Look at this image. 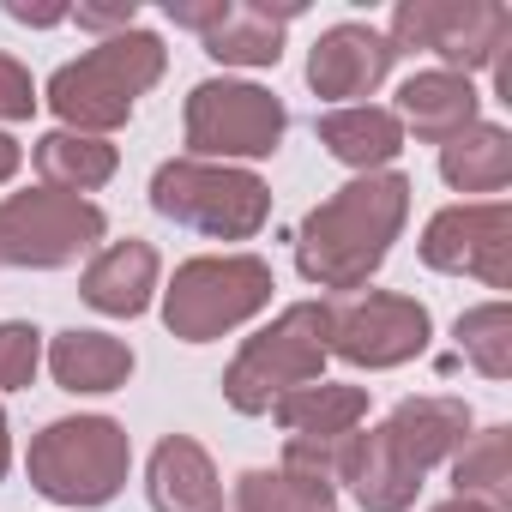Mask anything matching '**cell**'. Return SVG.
<instances>
[{
    "label": "cell",
    "mask_w": 512,
    "mask_h": 512,
    "mask_svg": "<svg viewBox=\"0 0 512 512\" xmlns=\"http://www.w3.org/2000/svg\"><path fill=\"white\" fill-rule=\"evenodd\" d=\"M440 175L458 193H500L512 181V133L494 127V121L464 127L458 139L440 145Z\"/></svg>",
    "instance_id": "obj_22"
},
{
    "label": "cell",
    "mask_w": 512,
    "mask_h": 512,
    "mask_svg": "<svg viewBox=\"0 0 512 512\" xmlns=\"http://www.w3.org/2000/svg\"><path fill=\"white\" fill-rule=\"evenodd\" d=\"M452 488H458V500H476L488 512L512 506V428L506 422L470 434L452 452Z\"/></svg>",
    "instance_id": "obj_23"
},
{
    "label": "cell",
    "mask_w": 512,
    "mask_h": 512,
    "mask_svg": "<svg viewBox=\"0 0 512 512\" xmlns=\"http://www.w3.org/2000/svg\"><path fill=\"white\" fill-rule=\"evenodd\" d=\"M380 428H386L392 446L428 476L440 458H452V452L470 440V404H464V398H440V392H428V398H404Z\"/></svg>",
    "instance_id": "obj_18"
},
{
    "label": "cell",
    "mask_w": 512,
    "mask_h": 512,
    "mask_svg": "<svg viewBox=\"0 0 512 512\" xmlns=\"http://www.w3.org/2000/svg\"><path fill=\"white\" fill-rule=\"evenodd\" d=\"M458 350L476 362V374L506 380L512 374V308L506 302H482V308L458 314Z\"/></svg>",
    "instance_id": "obj_25"
},
{
    "label": "cell",
    "mask_w": 512,
    "mask_h": 512,
    "mask_svg": "<svg viewBox=\"0 0 512 512\" xmlns=\"http://www.w3.org/2000/svg\"><path fill=\"white\" fill-rule=\"evenodd\" d=\"M410 217V181L398 169H374L344 181L302 217L296 235V272L320 290H362L398 241Z\"/></svg>",
    "instance_id": "obj_1"
},
{
    "label": "cell",
    "mask_w": 512,
    "mask_h": 512,
    "mask_svg": "<svg viewBox=\"0 0 512 512\" xmlns=\"http://www.w3.org/2000/svg\"><path fill=\"white\" fill-rule=\"evenodd\" d=\"M302 13V0L284 7H260V0H223V13L199 31L205 55L223 67H278L284 55V25Z\"/></svg>",
    "instance_id": "obj_14"
},
{
    "label": "cell",
    "mask_w": 512,
    "mask_h": 512,
    "mask_svg": "<svg viewBox=\"0 0 512 512\" xmlns=\"http://www.w3.org/2000/svg\"><path fill=\"white\" fill-rule=\"evenodd\" d=\"M392 61H398V49L386 43V31H374V25H332L308 49V85H314V97H332V103L374 97L386 85Z\"/></svg>",
    "instance_id": "obj_12"
},
{
    "label": "cell",
    "mask_w": 512,
    "mask_h": 512,
    "mask_svg": "<svg viewBox=\"0 0 512 512\" xmlns=\"http://www.w3.org/2000/svg\"><path fill=\"white\" fill-rule=\"evenodd\" d=\"M49 374L61 392H121L133 380V344L91 326H67L49 344Z\"/></svg>",
    "instance_id": "obj_19"
},
{
    "label": "cell",
    "mask_w": 512,
    "mask_h": 512,
    "mask_svg": "<svg viewBox=\"0 0 512 512\" xmlns=\"http://www.w3.org/2000/svg\"><path fill=\"white\" fill-rule=\"evenodd\" d=\"M151 512H223V482L211 452L193 434H163L145 470Z\"/></svg>",
    "instance_id": "obj_15"
},
{
    "label": "cell",
    "mask_w": 512,
    "mask_h": 512,
    "mask_svg": "<svg viewBox=\"0 0 512 512\" xmlns=\"http://www.w3.org/2000/svg\"><path fill=\"white\" fill-rule=\"evenodd\" d=\"M272 266L260 253H199V260L175 266L169 290H163V326L181 344H211L235 326H247L253 314L272 308Z\"/></svg>",
    "instance_id": "obj_4"
},
{
    "label": "cell",
    "mask_w": 512,
    "mask_h": 512,
    "mask_svg": "<svg viewBox=\"0 0 512 512\" xmlns=\"http://www.w3.org/2000/svg\"><path fill=\"white\" fill-rule=\"evenodd\" d=\"M151 211L181 223V229H199L211 241H247L272 217V187L235 163L175 157L151 175Z\"/></svg>",
    "instance_id": "obj_6"
},
{
    "label": "cell",
    "mask_w": 512,
    "mask_h": 512,
    "mask_svg": "<svg viewBox=\"0 0 512 512\" xmlns=\"http://www.w3.org/2000/svg\"><path fill=\"white\" fill-rule=\"evenodd\" d=\"M235 512H338V488L320 470H241L235 476Z\"/></svg>",
    "instance_id": "obj_24"
},
{
    "label": "cell",
    "mask_w": 512,
    "mask_h": 512,
    "mask_svg": "<svg viewBox=\"0 0 512 512\" xmlns=\"http://www.w3.org/2000/svg\"><path fill=\"white\" fill-rule=\"evenodd\" d=\"M428 332H434V320L416 296L368 290V296H350L344 308H332L326 350L344 356L350 368H404L428 350Z\"/></svg>",
    "instance_id": "obj_10"
},
{
    "label": "cell",
    "mask_w": 512,
    "mask_h": 512,
    "mask_svg": "<svg viewBox=\"0 0 512 512\" xmlns=\"http://www.w3.org/2000/svg\"><path fill=\"white\" fill-rule=\"evenodd\" d=\"M73 7H31V0H7V19H19V25H61Z\"/></svg>",
    "instance_id": "obj_30"
},
{
    "label": "cell",
    "mask_w": 512,
    "mask_h": 512,
    "mask_svg": "<svg viewBox=\"0 0 512 512\" xmlns=\"http://www.w3.org/2000/svg\"><path fill=\"white\" fill-rule=\"evenodd\" d=\"M31 163H37L43 187L85 199V193H97V187L115 175V145H109V139H91V133L55 127V133H43V139L31 145Z\"/></svg>",
    "instance_id": "obj_21"
},
{
    "label": "cell",
    "mask_w": 512,
    "mask_h": 512,
    "mask_svg": "<svg viewBox=\"0 0 512 512\" xmlns=\"http://www.w3.org/2000/svg\"><path fill=\"white\" fill-rule=\"evenodd\" d=\"M67 19H79L85 31H109V37H121V31H133L139 7H133V0H115V7H73Z\"/></svg>",
    "instance_id": "obj_28"
},
{
    "label": "cell",
    "mask_w": 512,
    "mask_h": 512,
    "mask_svg": "<svg viewBox=\"0 0 512 512\" xmlns=\"http://www.w3.org/2000/svg\"><path fill=\"white\" fill-rule=\"evenodd\" d=\"M326 326H332V308L326 302H296L284 308L266 332H253L235 362L223 368V398L229 410L241 416H266L284 392L296 386H314L326 374Z\"/></svg>",
    "instance_id": "obj_5"
},
{
    "label": "cell",
    "mask_w": 512,
    "mask_h": 512,
    "mask_svg": "<svg viewBox=\"0 0 512 512\" xmlns=\"http://www.w3.org/2000/svg\"><path fill=\"white\" fill-rule=\"evenodd\" d=\"M25 470L31 488L55 506H109L127 488L133 440L115 416H61L43 434H31Z\"/></svg>",
    "instance_id": "obj_3"
},
{
    "label": "cell",
    "mask_w": 512,
    "mask_h": 512,
    "mask_svg": "<svg viewBox=\"0 0 512 512\" xmlns=\"http://www.w3.org/2000/svg\"><path fill=\"white\" fill-rule=\"evenodd\" d=\"M13 470V440H7V410H0V482H7Z\"/></svg>",
    "instance_id": "obj_32"
},
{
    "label": "cell",
    "mask_w": 512,
    "mask_h": 512,
    "mask_svg": "<svg viewBox=\"0 0 512 512\" xmlns=\"http://www.w3.org/2000/svg\"><path fill=\"white\" fill-rule=\"evenodd\" d=\"M386 43L404 49H428L446 61V73H476L494 67V55L512 43V13L494 7V0H404L392 13Z\"/></svg>",
    "instance_id": "obj_9"
},
{
    "label": "cell",
    "mask_w": 512,
    "mask_h": 512,
    "mask_svg": "<svg viewBox=\"0 0 512 512\" xmlns=\"http://www.w3.org/2000/svg\"><path fill=\"white\" fill-rule=\"evenodd\" d=\"M476 85L464 79V73H446V67H434V73H416V79H404V91H398V127H410L416 139H428V145H446V139H458L464 127H476Z\"/></svg>",
    "instance_id": "obj_17"
},
{
    "label": "cell",
    "mask_w": 512,
    "mask_h": 512,
    "mask_svg": "<svg viewBox=\"0 0 512 512\" xmlns=\"http://www.w3.org/2000/svg\"><path fill=\"white\" fill-rule=\"evenodd\" d=\"M434 512H488V506H476V500H458V494H452V500H446V506H434Z\"/></svg>",
    "instance_id": "obj_33"
},
{
    "label": "cell",
    "mask_w": 512,
    "mask_h": 512,
    "mask_svg": "<svg viewBox=\"0 0 512 512\" xmlns=\"http://www.w3.org/2000/svg\"><path fill=\"white\" fill-rule=\"evenodd\" d=\"M332 482H350V494L362 500V512H410L416 494H422V470L392 446L386 428L344 434V446L332 458Z\"/></svg>",
    "instance_id": "obj_13"
},
{
    "label": "cell",
    "mask_w": 512,
    "mask_h": 512,
    "mask_svg": "<svg viewBox=\"0 0 512 512\" xmlns=\"http://www.w3.org/2000/svg\"><path fill=\"white\" fill-rule=\"evenodd\" d=\"M422 266L452 278H482L488 290H512V211L500 199L434 211L422 229Z\"/></svg>",
    "instance_id": "obj_11"
},
{
    "label": "cell",
    "mask_w": 512,
    "mask_h": 512,
    "mask_svg": "<svg viewBox=\"0 0 512 512\" xmlns=\"http://www.w3.org/2000/svg\"><path fill=\"white\" fill-rule=\"evenodd\" d=\"M19 163H25L19 139H13V133H0V181H13V175H19Z\"/></svg>",
    "instance_id": "obj_31"
},
{
    "label": "cell",
    "mask_w": 512,
    "mask_h": 512,
    "mask_svg": "<svg viewBox=\"0 0 512 512\" xmlns=\"http://www.w3.org/2000/svg\"><path fill=\"white\" fill-rule=\"evenodd\" d=\"M109 235L103 205L55 187H25L13 199H0V266L19 272H55L73 266L79 253H91Z\"/></svg>",
    "instance_id": "obj_7"
},
{
    "label": "cell",
    "mask_w": 512,
    "mask_h": 512,
    "mask_svg": "<svg viewBox=\"0 0 512 512\" xmlns=\"http://www.w3.org/2000/svg\"><path fill=\"white\" fill-rule=\"evenodd\" d=\"M314 139H320L338 163H350V169H362V175L386 169V163L404 151L398 115H392V109H374V103H344V109L320 115V121H314Z\"/></svg>",
    "instance_id": "obj_20"
},
{
    "label": "cell",
    "mask_w": 512,
    "mask_h": 512,
    "mask_svg": "<svg viewBox=\"0 0 512 512\" xmlns=\"http://www.w3.org/2000/svg\"><path fill=\"white\" fill-rule=\"evenodd\" d=\"M290 133V109L247 79H205L187 91V157L229 163V157H272Z\"/></svg>",
    "instance_id": "obj_8"
},
{
    "label": "cell",
    "mask_w": 512,
    "mask_h": 512,
    "mask_svg": "<svg viewBox=\"0 0 512 512\" xmlns=\"http://www.w3.org/2000/svg\"><path fill=\"white\" fill-rule=\"evenodd\" d=\"M169 67V49L163 37L151 31H121V37H103L97 49H85L79 61H67L55 79H49V109L67 121V133H115L133 121V103L163 79Z\"/></svg>",
    "instance_id": "obj_2"
},
{
    "label": "cell",
    "mask_w": 512,
    "mask_h": 512,
    "mask_svg": "<svg viewBox=\"0 0 512 512\" xmlns=\"http://www.w3.org/2000/svg\"><path fill=\"white\" fill-rule=\"evenodd\" d=\"M37 85H31V73L13 61V55H0V121H31L37 115Z\"/></svg>",
    "instance_id": "obj_27"
},
{
    "label": "cell",
    "mask_w": 512,
    "mask_h": 512,
    "mask_svg": "<svg viewBox=\"0 0 512 512\" xmlns=\"http://www.w3.org/2000/svg\"><path fill=\"white\" fill-rule=\"evenodd\" d=\"M43 368V332L31 320H0V392H25Z\"/></svg>",
    "instance_id": "obj_26"
},
{
    "label": "cell",
    "mask_w": 512,
    "mask_h": 512,
    "mask_svg": "<svg viewBox=\"0 0 512 512\" xmlns=\"http://www.w3.org/2000/svg\"><path fill=\"white\" fill-rule=\"evenodd\" d=\"M217 13H223V0H199V7H193V0H169V19L187 25V31H205Z\"/></svg>",
    "instance_id": "obj_29"
},
{
    "label": "cell",
    "mask_w": 512,
    "mask_h": 512,
    "mask_svg": "<svg viewBox=\"0 0 512 512\" xmlns=\"http://www.w3.org/2000/svg\"><path fill=\"white\" fill-rule=\"evenodd\" d=\"M157 272H163V266H157V247L139 241V235H127V241H109L97 260L85 266L79 296H85L97 314H109V320H133V314L151 308Z\"/></svg>",
    "instance_id": "obj_16"
}]
</instances>
